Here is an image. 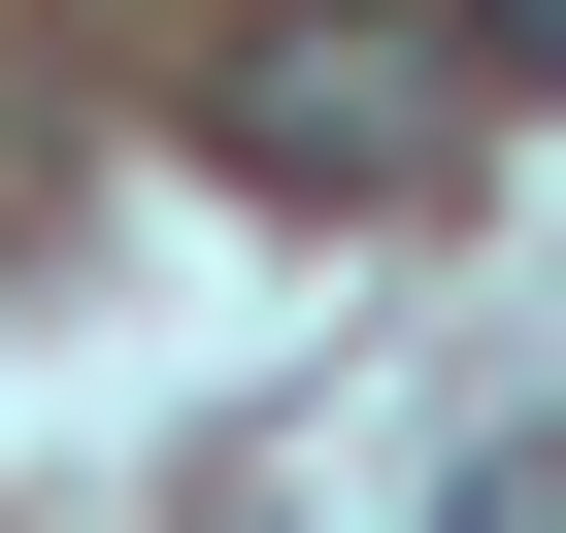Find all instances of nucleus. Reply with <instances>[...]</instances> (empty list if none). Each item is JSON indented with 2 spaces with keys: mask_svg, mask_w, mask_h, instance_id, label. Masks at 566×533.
<instances>
[{
  "mask_svg": "<svg viewBox=\"0 0 566 533\" xmlns=\"http://www.w3.org/2000/svg\"><path fill=\"white\" fill-rule=\"evenodd\" d=\"M433 134H467V101H433L400 34H266V67H233V167H266V200H433Z\"/></svg>",
  "mask_w": 566,
  "mask_h": 533,
  "instance_id": "1",
  "label": "nucleus"
},
{
  "mask_svg": "<svg viewBox=\"0 0 566 533\" xmlns=\"http://www.w3.org/2000/svg\"><path fill=\"white\" fill-rule=\"evenodd\" d=\"M433 533H566V433H500V467H467V500H433Z\"/></svg>",
  "mask_w": 566,
  "mask_h": 533,
  "instance_id": "2",
  "label": "nucleus"
},
{
  "mask_svg": "<svg viewBox=\"0 0 566 533\" xmlns=\"http://www.w3.org/2000/svg\"><path fill=\"white\" fill-rule=\"evenodd\" d=\"M467 67H500V101H566V0H467Z\"/></svg>",
  "mask_w": 566,
  "mask_h": 533,
  "instance_id": "3",
  "label": "nucleus"
}]
</instances>
